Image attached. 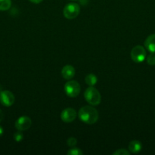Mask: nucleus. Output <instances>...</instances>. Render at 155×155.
<instances>
[{"instance_id":"obj_11","label":"nucleus","mask_w":155,"mask_h":155,"mask_svg":"<svg viewBox=\"0 0 155 155\" xmlns=\"http://www.w3.org/2000/svg\"><path fill=\"white\" fill-rule=\"evenodd\" d=\"M129 151L132 154H138L142 149V145L139 141H132L129 145Z\"/></svg>"},{"instance_id":"obj_5","label":"nucleus","mask_w":155,"mask_h":155,"mask_svg":"<svg viewBox=\"0 0 155 155\" xmlns=\"http://www.w3.org/2000/svg\"><path fill=\"white\" fill-rule=\"evenodd\" d=\"M146 58V51L141 45H136L131 51V58L135 63H141Z\"/></svg>"},{"instance_id":"obj_18","label":"nucleus","mask_w":155,"mask_h":155,"mask_svg":"<svg viewBox=\"0 0 155 155\" xmlns=\"http://www.w3.org/2000/svg\"><path fill=\"white\" fill-rule=\"evenodd\" d=\"M67 145L69 147H74L77 145V139L74 137H70L67 140Z\"/></svg>"},{"instance_id":"obj_6","label":"nucleus","mask_w":155,"mask_h":155,"mask_svg":"<svg viewBox=\"0 0 155 155\" xmlns=\"http://www.w3.org/2000/svg\"><path fill=\"white\" fill-rule=\"evenodd\" d=\"M15 98L10 91L5 90L0 93V102L5 107H11L15 103Z\"/></svg>"},{"instance_id":"obj_1","label":"nucleus","mask_w":155,"mask_h":155,"mask_svg":"<svg viewBox=\"0 0 155 155\" xmlns=\"http://www.w3.org/2000/svg\"><path fill=\"white\" fill-rule=\"evenodd\" d=\"M78 117L84 124L91 125L95 124L98 120V111L91 106H84L79 110Z\"/></svg>"},{"instance_id":"obj_21","label":"nucleus","mask_w":155,"mask_h":155,"mask_svg":"<svg viewBox=\"0 0 155 155\" xmlns=\"http://www.w3.org/2000/svg\"><path fill=\"white\" fill-rule=\"evenodd\" d=\"M3 135V128L0 126V137Z\"/></svg>"},{"instance_id":"obj_9","label":"nucleus","mask_w":155,"mask_h":155,"mask_svg":"<svg viewBox=\"0 0 155 155\" xmlns=\"http://www.w3.org/2000/svg\"><path fill=\"white\" fill-rule=\"evenodd\" d=\"M75 75V70L71 65H65L62 70V76L65 80H71Z\"/></svg>"},{"instance_id":"obj_12","label":"nucleus","mask_w":155,"mask_h":155,"mask_svg":"<svg viewBox=\"0 0 155 155\" xmlns=\"http://www.w3.org/2000/svg\"><path fill=\"white\" fill-rule=\"evenodd\" d=\"M85 83L90 86H94V85L97 84V78L96 75L93 74H90L87 75L86 77H85Z\"/></svg>"},{"instance_id":"obj_8","label":"nucleus","mask_w":155,"mask_h":155,"mask_svg":"<svg viewBox=\"0 0 155 155\" xmlns=\"http://www.w3.org/2000/svg\"><path fill=\"white\" fill-rule=\"evenodd\" d=\"M61 119L65 123H71L75 120L77 117V112L74 109L68 107V108L65 109L61 113Z\"/></svg>"},{"instance_id":"obj_19","label":"nucleus","mask_w":155,"mask_h":155,"mask_svg":"<svg viewBox=\"0 0 155 155\" xmlns=\"http://www.w3.org/2000/svg\"><path fill=\"white\" fill-rule=\"evenodd\" d=\"M29 1L31 2H33V3H34V4H39V3H40L43 0H29Z\"/></svg>"},{"instance_id":"obj_20","label":"nucleus","mask_w":155,"mask_h":155,"mask_svg":"<svg viewBox=\"0 0 155 155\" xmlns=\"http://www.w3.org/2000/svg\"><path fill=\"white\" fill-rule=\"evenodd\" d=\"M3 117H4V114H3L2 110L0 109V122H2V121Z\"/></svg>"},{"instance_id":"obj_22","label":"nucleus","mask_w":155,"mask_h":155,"mask_svg":"<svg viewBox=\"0 0 155 155\" xmlns=\"http://www.w3.org/2000/svg\"><path fill=\"white\" fill-rule=\"evenodd\" d=\"M71 1H75V0H71Z\"/></svg>"},{"instance_id":"obj_17","label":"nucleus","mask_w":155,"mask_h":155,"mask_svg":"<svg viewBox=\"0 0 155 155\" xmlns=\"http://www.w3.org/2000/svg\"><path fill=\"white\" fill-rule=\"evenodd\" d=\"M113 155H129L130 154V151H128L125 148H121V149H118L113 152Z\"/></svg>"},{"instance_id":"obj_13","label":"nucleus","mask_w":155,"mask_h":155,"mask_svg":"<svg viewBox=\"0 0 155 155\" xmlns=\"http://www.w3.org/2000/svg\"><path fill=\"white\" fill-rule=\"evenodd\" d=\"M12 5L11 0H0V11L9 10Z\"/></svg>"},{"instance_id":"obj_10","label":"nucleus","mask_w":155,"mask_h":155,"mask_svg":"<svg viewBox=\"0 0 155 155\" xmlns=\"http://www.w3.org/2000/svg\"><path fill=\"white\" fill-rule=\"evenodd\" d=\"M144 46L147 51L155 54V33L151 34L144 41Z\"/></svg>"},{"instance_id":"obj_4","label":"nucleus","mask_w":155,"mask_h":155,"mask_svg":"<svg viewBox=\"0 0 155 155\" xmlns=\"http://www.w3.org/2000/svg\"><path fill=\"white\" fill-rule=\"evenodd\" d=\"M80 13V6L76 3H68L63 9L64 17L67 19H74Z\"/></svg>"},{"instance_id":"obj_7","label":"nucleus","mask_w":155,"mask_h":155,"mask_svg":"<svg viewBox=\"0 0 155 155\" xmlns=\"http://www.w3.org/2000/svg\"><path fill=\"white\" fill-rule=\"evenodd\" d=\"M31 120L30 117L26 116H22L18 118L15 122V128L19 131H25L28 130L31 126Z\"/></svg>"},{"instance_id":"obj_15","label":"nucleus","mask_w":155,"mask_h":155,"mask_svg":"<svg viewBox=\"0 0 155 155\" xmlns=\"http://www.w3.org/2000/svg\"><path fill=\"white\" fill-rule=\"evenodd\" d=\"M147 62L149 65H150V66H154L155 65V54L151 53V54H150V55L147 57Z\"/></svg>"},{"instance_id":"obj_14","label":"nucleus","mask_w":155,"mask_h":155,"mask_svg":"<svg viewBox=\"0 0 155 155\" xmlns=\"http://www.w3.org/2000/svg\"><path fill=\"white\" fill-rule=\"evenodd\" d=\"M83 152L80 148H72L68 151V155H82Z\"/></svg>"},{"instance_id":"obj_3","label":"nucleus","mask_w":155,"mask_h":155,"mask_svg":"<svg viewBox=\"0 0 155 155\" xmlns=\"http://www.w3.org/2000/svg\"><path fill=\"white\" fill-rule=\"evenodd\" d=\"M64 89H65V92L67 96L70 98H75L80 93L81 86L77 81L71 80L65 83Z\"/></svg>"},{"instance_id":"obj_16","label":"nucleus","mask_w":155,"mask_h":155,"mask_svg":"<svg viewBox=\"0 0 155 155\" xmlns=\"http://www.w3.org/2000/svg\"><path fill=\"white\" fill-rule=\"evenodd\" d=\"M23 139H24V136H23L21 131H19V130H18V132H16V133L14 134V139H15L16 142H21V141H22Z\"/></svg>"},{"instance_id":"obj_2","label":"nucleus","mask_w":155,"mask_h":155,"mask_svg":"<svg viewBox=\"0 0 155 155\" xmlns=\"http://www.w3.org/2000/svg\"><path fill=\"white\" fill-rule=\"evenodd\" d=\"M84 98L91 105H98L101 101V95L99 91L93 86H90L85 90Z\"/></svg>"}]
</instances>
